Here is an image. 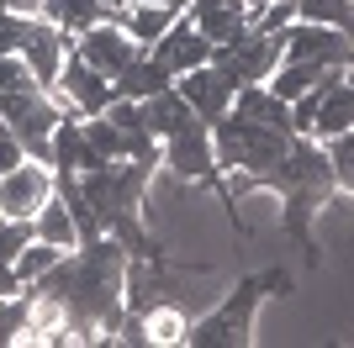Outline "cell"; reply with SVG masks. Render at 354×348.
Instances as JSON below:
<instances>
[{
    "instance_id": "20",
    "label": "cell",
    "mask_w": 354,
    "mask_h": 348,
    "mask_svg": "<svg viewBox=\"0 0 354 348\" xmlns=\"http://www.w3.org/2000/svg\"><path fill=\"white\" fill-rule=\"evenodd\" d=\"M80 127H85V143L95 148L106 164H117L122 153H127V132H122L106 111H101V116H80Z\"/></svg>"
},
{
    "instance_id": "16",
    "label": "cell",
    "mask_w": 354,
    "mask_h": 348,
    "mask_svg": "<svg viewBox=\"0 0 354 348\" xmlns=\"http://www.w3.org/2000/svg\"><path fill=\"white\" fill-rule=\"evenodd\" d=\"M32 232L43 238V243H53V248H64V253H74L80 248V227H74V211H69V201H64L59 190L43 201V211L32 217Z\"/></svg>"
},
{
    "instance_id": "25",
    "label": "cell",
    "mask_w": 354,
    "mask_h": 348,
    "mask_svg": "<svg viewBox=\"0 0 354 348\" xmlns=\"http://www.w3.org/2000/svg\"><path fill=\"white\" fill-rule=\"evenodd\" d=\"M16 290H21L16 269H11V264H0V301H6V296H16Z\"/></svg>"
},
{
    "instance_id": "15",
    "label": "cell",
    "mask_w": 354,
    "mask_h": 348,
    "mask_svg": "<svg viewBox=\"0 0 354 348\" xmlns=\"http://www.w3.org/2000/svg\"><path fill=\"white\" fill-rule=\"evenodd\" d=\"M233 116H243V122H259V127H281L291 132V106L281 101V95H270V85H243L233 95Z\"/></svg>"
},
{
    "instance_id": "8",
    "label": "cell",
    "mask_w": 354,
    "mask_h": 348,
    "mask_svg": "<svg viewBox=\"0 0 354 348\" xmlns=\"http://www.w3.org/2000/svg\"><path fill=\"white\" fill-rule=\"evenodd\" d=\"M148 53L159 58V64L175 74V79H180V74H191V69H201V64H212V43L196 32L191 16H175V27L164 32V37L148 48Z\"/></svg>"
},
{
    "instance_id": "22",
    "label": "cell",
    "mask_w": 354,
    "mask_h": 348,
    "mask_svg": "<svg viewBox=\"0 0 354 348\" xmlns=\"http://www.w3.org/2000/svg\"><path fill=\"white\" fill-rule=\"evenodd\" d=\"M37 232H32V222H16V217H0V264H16V253L32 243Z\"/></svg>"
},
{
    "instance_id": "9",
    "label": "cell",
    "mask_w": 354,
    "mask_h": 348,
    "mask_svg": "<svg viewBox=\"0 0 354 348\" xmlns=\"http://www.w3.org/2000/svg\"><path fill=\"white\" fill-rule=\"evenodd\" d=\"M185 16L196 21V32H201L212 48L233 43V37L249 32V6H243V0H185Z\"/></svg>"
},
{
    "instance_id": "7",
    "label": "cell",
    "mask_w": 354,
    "mask_h": 348,
    "mask_svg": "<svg viewBox=\"0 0 354 348\" xmlns=\"http://www.w3.org/2000/svg\"><path fill=\"white\" fill-rule=\"evenodd\" d=\"M69 48H74V37L69 32H59L53 21H32V32H27V43H21V64L32 69V79L43 90H53L59 85V69H64V58H69Z\"/></svg>"
},
{
    "instance_id": "18",
    "label": "cell",
    "mask_w": 354,
    "mask_h": 348,
    "mask_svg": "<svg viewBox=\"0 0 354 348\" xmlns=\"http://www.w3.org/2000/svg\"><path fill=\"white\" fill-rule=\"evenodd\" d=\"M148 322V343H185V333H191V311L180 301H159L143 311Z\"/></svg>"
},
{
    "instance_id": "23",
    "label": "cell",
    "mask_w": 354,
    "mask_h": 348,
    "mask_svg": "<svg viewBox=\"0 0 354 348\" xmlns=\"http://www.w3.org/2000/svg\"><path fill=\"white\" fill-rule=\"evenodd\" d=\"M16 90H43V85L32 79L21 53H0V95H16Z\"/></svg>"
},
{
    "instance_id": "10",
    "label": "cell",
    "mask_w": 354,
    "mask_h": 348,
    "mask_svg": "<svg viewBox=\"0 0 354 348\" xmlns=\"http://www.w3.org/2000/svg\"><path fill=\"white\" fill-rule=\"evenodd\" d=\"M111 16H117L122 32H127V37L148 53L164 32L175 27V16H185V11H180V6H159V0H133V6H122V11H111Z\"/></svg>"
},
{
    "instance_id": "2",
    "label": "cell",
    "mask_w": 354,
    "mask_h": 348,
    "mask_svg": "<svg viewBox=\"0 0 354 348\" xmlns=\"http://www.w3.org/2000/svg\"><path fill=\"white\" fill-rule=\"evenodd\" d=\"M159 169L180 185H212L217 180V143H212V127L207 122H191L185 132L164 137L159 143Z\"/></svg>"
},
{
    "instance_id": "21",
    "label": "cell",
    "mask_w": 354,
    "mask_h": 348,
    "mask_svg": "<svg viewBox=\"0 0 354 348\" xmlns=\"http://www.w3.org/2000/svg\"><path fill=\"white\" fill-rule=\"evenodd\" d=\"M59 259H64V248L43 243V238H32V243L21 248V253H16V264H11V269H16V280H21V290H27V285H37V280H43V275H48V269H53Z\"/></svg>"
},
{
    "instance_id": "17",
    "label": "cell",
    "mask_w": 354,
    "mask_h": 348,
    "mask_svg": "<svg viewBox=\"0 0 354 348\" xmlns=\"http://www.w3.org/2000/svg\"><path fill=\"white\" fill-rule=\"evenodd\" d=\"M328 74H333V69H323V64H307V58H281V64H275V74H270L265 85H270V95H281V101L291 106L301 90H312L317 79H328Z\"/></svg>"
},
{
    "instance_id": "13",
    "label": "cell",
    "mask_w": 354,
    "mask_h": 348,
    "mask_svg": "<svg viewBox=\"0 0 354 348\" xmlns=\"http://www.w3.org/2000/svg\"><path fill=\"white\" fill-rule=\"evenodd\" d=\"M37 16L53 21L59 32H69V37H80V32L101 27L111 11H106V0H37Z\"/></svg>"
},
{
    "instance_id": "14",
    "label": "cell",
    "mask_w": 354,
    "mask_h": 348,
    "mask_svg": "<svg viewBox=\"0 0 354 348\" xmlns=\"http://www.w3.org/2000/svg\"><path fill=\"white\" fill-rule=\"evenodd\" d=\"M111 85H117V95H127V101H148V95H159V90L175 85V74L164 69L153 53H138L133 64H127V69L111 79Z\"/></svg>"
},
{
    "instance_id": "4",
    "label": "cell",
    "mask_w": 354,
    "mask_h": 348,
    "mask_svg": "<svg viewBox=\"0 0 354 348\" xmlns=\"http://www.w3.org/2000/svg\"><path fill=\"white\" fill-rule=\"evenodd\" d=\"M53 95H59V101L69 106L74 116H101L106 106H111V95H117V85H111V74L90 69L85 58L69 48V58H64V69H59V85H53Z\"/></svg>"
},
{
    "instance_id": "5",
    "label": "cell",
    "mask_w": 354,
    "mask_h": 348,
    "mask_svg": "<svg viewBox=\"0 0 354 348\" xmlns=\"http://www.w3.org/2000/svg\"><path fill=\"white\" fill-rule=\"evenodd\" d=\"M74 53L85 58L90 69H101V74H111V79H117V74L127 69V64H133L143 48H138L133 37L122 32L117 16H106L101 27H90V32H80V37H74Z\"/></svg>"
},
{
    "instance_id": "11",
    "label": "cell",
    "mask_w": 354,
    "mask_h": 348,
    "mask_svg": "<svg viewBox=\"0 0 354 348\" xmlns=\"http://www.w3.org/2000/svg\"><path fill=\"white\" fill-rule=\"evenodd\" d=\"M354 127V85H344V74L328 85L323 106H317V116H312V132L307 137H317V143H333V137H344V132Z\"/></svg>"
},
{
    "instance_id": "19",
    "label": "cell",
    "mask_w": 354,
    "mask_h": 348,
    "mask_svg": "<svg viewBox=\"0 0 354 348\" xmlns=\"http://www.w3.org/2000/svg\"><path fill=\"white\" fill-rule=\"evenodd\" d=\"M296 21L333 27L339 37H349V43H354V0H296Z\"/></svg>"
},
{
    "instance_id": "6",
    "label": "cell",
    "mask_w": 354,
    "mask_h": 348,
    "mask_svg": "<svg viewBox=\"0 0 354 348\" xmlns=\"http://www.w3.org/2000/svg\"><path fill=\"white\" fill-rule=\"evenodd\" d=\"M175 90L185 95V106L196 111V122H207V127L233 111V95H238V85H233L222 69H212V64H201V69H191V74H180Z\"/></svg>"
},
{
    "instance_id": "12",
    "label": "cell",
    "mask_w": 354,
    "mask_h": 348,
    "mask_svg": "<svg viewBox=\"0 0 354 348\" xmlns=\"http://www.w3.org/2000/svg\"><path fill=\"white\" fill-rule=\"evenodd\" d=\"M191 122H196V111L185 106V95H180L175 85H169V90H159V95H148V101H143V127L153 132L159 143H164V137H175V132H185Z\"/></svg>"
},
{
    "instance_id": "3",
    "label": "cell",
    "mask_w": 354,
    "mask_h": 348,
    "mask_svg": "<svg viewBox=\"0 0 354 348\" xmlns=\"http://www.w3.org/2000/svg\"><path fill=\"white\" fill-rule=\"evenodd\" d=\"M59 190V174L48 159H21L11 174H0V217L32 222L43 211V201Z\"/></svg>"
},
{
    "instance_id": "1",
    "label": "cell",
    "mask_w": 354,
    "mask_h": 348,
    "mask_svg": "<svg viewBox=\"0 0 354 348\" xmlns=\"http://www.w3.org/2000/svg\"><path fill=\"white\" fill-rule=\"evenodd\" d=\"M281 58H286L281 32H254V27H249L243 37L212 48V69H222L238 90H243V85H265L270 74H275V64H281Z\"/></svg>"
},
{
    "instance_id": "24",
    "label": "cell",
    "mask_w": 354,
    "mask_h": 348,
    "mask_svg": "<svg viewBox=\"0 0 354 348\" xmlns=\"http://www.w3.org/2000/svg\"><path fill=\"white\" fill-rule=\"evenodd\" d=\"M21 159H27V148H21V137L6 127V132H0V174H11Z\"/></svg>"
}]
</instances>
